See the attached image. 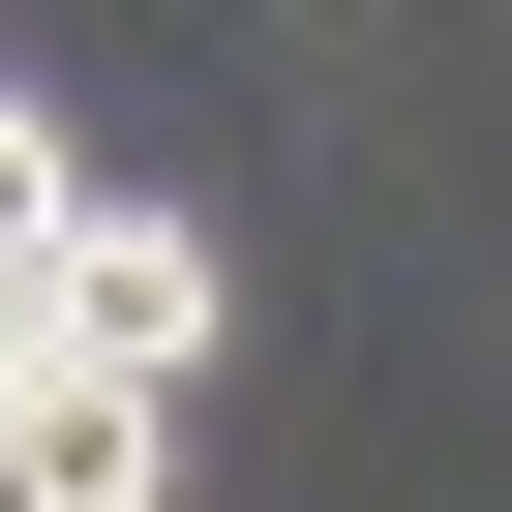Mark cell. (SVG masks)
<instances>
[{"mask_svg":"<svg viewBox=\"0 0 512 512\" xmlns=\"http://www.w3.org/2000/svg\"><path fill=\"white\" fill-rule=\"evenodd\" d=\"M61 211H91V151H61L31 91H0V241H31V272H61Z\"/></svg>","mask_w":512,"mask_h":512,"instance_id":"obj_3","label":"cell"},{"mask_svg":"<svg viewBox=\"0 0 512 512\" xmlns=\"http://www.w3.org/2000/svg\"><path fill=\"white\" fill-rule=\"evenodd\" d=\"M211 332H241V241H211L181 181H91V211H61V362H151V392H211Z\"/></svg>","mask_w":512,"mask_h":512,"instance_id":"obj_1","label":"cell"},{"mask_svg":"<svg viewBox=\"0 0 512 512\" xmlns=\"http://www.w3.org/2000/svg\"><path fill=\"white\" fill-rule=\"evenodd\" d=\"M31 362H61V272H31V241H0V392H31Z\"/></svg>","mask_w":512,"mask_h":512,"instance_id":"obj_4","label":"cell"},{"mask_svg":"<svg viewBox=\"0 0 512 512\" xmlns=\"http://www.w3.org/2000/svg\"><path fill=\"white\" fill-rule=\"evenodd\" d=\"M0 512H181V392L151 362H31L0 392Z\"/></svg>","mask_w":512,"mask_h":512,"instance_id":"obj_2","label":"cell"}]
</instances>
